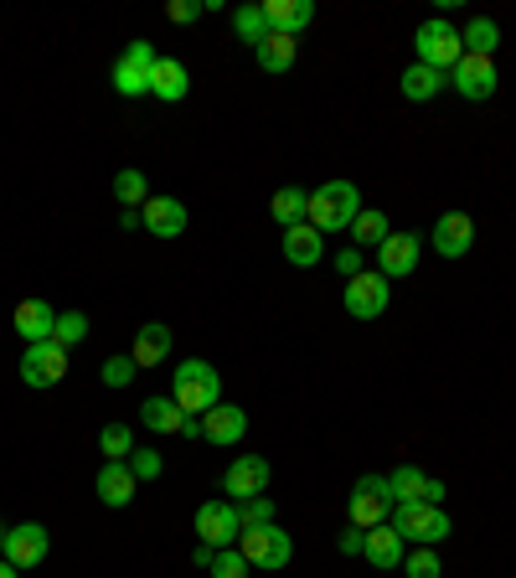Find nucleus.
<instances>
[{"instance_id": "obj_1", "label": "nucleus", "mask_w": 516, "mask_h": 578, "mask_svg": "<svg viewBox=\"0 0 516 578\" xmlns=\"http://www.w3.org/2000/svg\"><path fill=\"white\" fill-rule=\"evenodd\" d=\"M361 212V191L357 181H326V187L310 191V212L305 222L315 227V233H341V227H351Z\"/></svg>"}, {"instance_id": "obj_2", "label": "nucleus", "mask_w": 516, "mask_h": 578, "mask_svg": "<svg viewBox=\"0 0 516 578\" xmlns=\"http://www.w3.org/2000/svg\"><path fill=\"white\" fill-rule=\"evenodd\" d=\"M176 409L181 413H197L202 419L206 409H217L223 403V377H217V367L212 362H202V357H191V362H181L176 367Z\"/></svg>"}, {"instance_id": "obj_3", "label": "nucleus", "mask_w": 516, "mask_h": 578, "mask_svg": "<svg viewBox=\"0 0 516 578\" xmlns=\"http://www.w3.org/2000/svg\"><path fill=\"white\" fill-rule=\"evenodd\" d=\"M393 532L403 537V543H418V547H434L439 537H449V516L434 501H403V507H393Z\"/></svg>"}, {"instance_id": "obj_4", "label": "nucleus", "mask_w": 516, "mask_h": 578, "mask_svg": "<svg viewBox=\"0 0 516 578\" xmlns=\"http://www.w3.org/2000/svg\"><path fill=\"white\" fill-rule=\"evenodd\" d=\"M413 47H418V63L434 73H449L455 63L464 57V42H460V26H449L445 16H429L413 36Z\"/></svg>"}, {"instance_id": "obj_5", "label": "nucleus", "mask_w": 516, "mask_h": 578, "mask_svg": "<svg viewBox=\"0 0 516 578\" xmlns=\"http://www.w3.org/2000/svg\"><path fill=\"white\" fill-rule=\"evenodd\" d=\"M393 486H388V476H361L357 491H351V501H346V516H351V527H382L388 516H393Z\"/></svg>"}, {"instance_id": "obj_6", "label": "nucleus", "mask_w": 516, "mask_h": 578, "mask_svg": "<svg viewBox=\"0 0 516 578\" xmlns=\"http://www.w3.org/2000/svg\"><path fill=\"white\" fill-rule=\"evenodd\" d=\"M238 553L248 558V568H290L294 543H290V532L269 522V527H248V532H243Z\"/></svg>"}, {"instance_id": "obj_7", "label": "nucleus", "mask_w": 516, "mask_h": 578, "mask_svg": "<svg viewBox=\"0 0 516 578\" xmlns=\"http://www.w3.org/2000/svg\"><path fill=\"white\" fill-rule=\"evenodd\" d=\"M341 300H346V315H357V321H378L382 310H388V300H393V289H388V279H382L378 269H361L357 279H346Z\"/></svg>"}, {"instance_id": "obj_8", "label": "nucleus", "mask_w": 516, "mask_h": 578, "mask_svg": "<svg viewBox=\"0 0 516 578\" xmlns=\"http://www.w3.org/2000/svg\"><path fill=\"white\" fill-rule=\"evenodd\" d=\"M155 63H160V52H155L150 42H130V52L114 63V93H124V99H145V93H150Z\"/></svg>"}, {"instance_id": "obj_9", "label": "nucleus", "mask_w": 516, "mask_h": 578, "mask_svg": "<svg viewBox=\"0 0 516 578\" xmlns=\"http://www.w3.org/2000/svg\"><path fill=\"white\" fill-rule=\"evenodd\" d=\"M63 377H68V352H63L57 341L26 346V357H21V382H26V388H57Z\"/></svg>"}, {"instance_id": "obj_10", "label": "nucleus", "mask_w": 516, "mask_h": 578, "mask_svg": "<svg viewBox=\"0 0 516 578\" xmlns=\"http://www.w3.org/2000/svg\"><path fill=\"white\" fill-rule=\"evenodd\" d=\"M197 537H202L212 553H223V547H238V537H243L238 507H227V501H202V507H197Z\"/></svg>"}, {"instance_id": "obj_11", "label": "nucleus", "mask_w": 516, "mask_h": 578, "mask_svg": "<svg viewBox=\"0 0 516 578\" xmlns=\"http://www.w3.org/2000/svg\"><path fill=\"white\" fill-rule=\"evenodd\" d=\"M496 84H501V78H496V57H470V52H464L460 63L449 68V88H455L460 99H470V103L491 99Z\"/></svg>"}, {"instance_id": "obj_12", "label": "nucleus", "mask_w": 516, "mask_h": 578, "mask_svg": "<svg viewBox=\"0 0 516 578\" xmlns=\"http://www.w3.org/2000/svg\"><path fill=\"white\" fill-rule=\"evenodd\" d=\"M47 547H52V537L42 522H21V527H5V553L0 558L21 574V568H36V563L47 558Z\"/></svg>"}, {"instance_id": "obj_13", "label": "nucleus", "mask_w": 516, "mask_h": 578, "mask_svg": "<svg viewBox=\"0 0 516 578\" xmlns=\"http://www.w3.org/2000/svg\"><path fill=\"white\" fill-rule=\"evenodd\" d=\"M269 476H274V470H269V459L263 455H238L223 470V491L233 496V501H254V496H263Z\"/></svg>"}, {"instance_id": "obj_14", "label": "nucleus", "mask_w": 516, "mask_h": 578, "mask_svg": "<svg viewBox=\"0 0 516 578\" xmlns=\"http://www.w3.org/2000/svg\"><path fill=\"white\" fill-rule=\"evenodd\" d=\"M470 248H475V222L464 212H445L434 222V254L439 258H464Z\"/></svg>"}, {"instance_id": "obj_15", "label": "nucleus", "mask_w": 516, "mask_h": 578, "mask_svg": "<svg viewBox=\"0 0 516 578\" xmlns=\"http://www.w3.org/2000/svg\"><path fill=\"white\" fill-rule=\"evenodd\" d=\"M388 486H393L397 507H403V501H434V507H439V496H445V480L424 476L418 465H397L393 476H388Z\"/></svg>"}, {"instance_id": "obj_16", "label": "nucleus", "mask_w": 516, "mask_h": 578, "mask_svg": "<svg viewBox=\"0 0 516 578\" xmlns=\"http://www.w3.org/2000/svg\"><path fill=\"white\" fill-rule=\"evenodd\" d=\"M418 269V238L413 233H388V243L378 248V274L382 279H408Z\"/></svg>"}, {"instance_id": "obj_17", "label": "nucleus", "mask_w": 516, "mask_h": 578, "mask_svg": "<svg viewBox=\"0 0 516 578\" xmlns=\"http://www.w3.org/2000/svg\"><path fill=\"white\" fill-rule=\"evenodd\" d=\"M139 222L150 227L155 238H181L187 233V207L176 202V197H150V202L139 207Z\"/></svg>"}, {"instance_id": "obj_18", "label": "nucleus", "mask_w": 516, "mask_h": 578, "mask_svg": "<svg viewBox=\"0 0 516 578\" xmlns=\"http://www.w3.org/2000/svg\"><path fill=\"white\" fill-rule=\"evenodd\" d=\"M243 434H248V413H243L238 403H217V409L202 413V440H212V444H238Z\"/></svg>"}, {"instance_id": "obj_19", "label": "nucleus", "mask_w": 516, "mask_h": 578, "mask_svg": "<svg viewBox=\"0 0 516 578\" xmlns=\"http://www.w3.org/2000/svg\"><path fill=\"white\" fill-rule=\"evenodd\" d=\"M361 558L372 563V568H397V563L408 558V543H403V537L393 532V522H382V527H367Z\"/></svg>"}, {"instance_id": "obj_20", "label": "nucleus", "mask_w": 516, "mask_h": 578, "mask_svg": "<svg viewBox=\"0 0 516 578\" xmlns=\"http://www.w3.org/2000/svg\"><path fill=\"white\" fill-rule=\"evenodd\" d=\"M135 470L124 465V459H103V470H99V501L103 507H130L135 501Z\"/></svg>"}, {"instance_id": "obj_21", "label": "nucleus", "mask_w": 516, "mask_h": 578, "mask_svg": "<svg viewBox=\"0 0 516 578\" xmlns=\"http://www.w3.org/2000/svg\"><path fill=\"white\" fill-rule=\"evenodd\" d=\"M263 21H269V32L300 36L315 21V5L310 0H263Z\"/></svg>"}, {"instance_id": "obj_22", "label": "nucleus", "mask_w": 516, "mask_h": 578, "mask_svg": "<svg viewBox=\"0 0 516 578\" xmlns=\"http://www.w3.org/2000/svg\"><path fill=\"white\" fill-rule=\"evenodd\" d=\"M52 325H57V310L47 305V300H21L16 305V336L26 341V346H36V341H52Z\"/></svg>"}, {"instance_id": "obj_23", "label": "nucleus", "mask_w": 516, "mask_h": 578, "mask_svg": "<svg viewBox=\"0 0 516 578\" xmlns=\"http://www.w3.org/2000/svg\"><path fill=\"white\" fill-rule=\"evenodd\" d=\"M326 233H315L310 222H300V227H284V258H290L294 269H310V264H321L326 258Z\"/></svg>"}, {"instance_id": "obj_24", "label": "nucleus", "mask_w": 516, "mask_h": 578, "mask_svg": "<svg viewBox=\"0 0 516 578\" xmlns=\"http://www.w3.org/2000/svg\"><path fill=\"white\" fill-rule=\"evenodd\" d=\"M187 88H191L187 63H176V57H160V63L150 68V93H155V99L181 103V99H187Z\"/></svg>"}, {"instance_id": "obj_25", "label": "nucleus", "mask_w": 516, "mask_h": 578, "mask_svg": "<svg viewBox=\"0 0 516 578\" xmlns=\"http://www.w3.org/2000/svg\"><path fill=\"white\" fill-rule=\"evenodd\" d=\"M254 52H258V68H263V73H290V68H294V57H300V36L269 32Z\"/></svg>"}, {"instance_id": "obj_26", "label": "nucleus", "mask_w": 516, "mask_h": 578, "mask_svg": "<svg viewBox=\"0 0 516 578\" xmlns=\"http://www.w3.org/2000/svg\"><path fill=\"white\" fill-rule=\"evenodd\" d=\"M346 233H351V243H357L361 254H378L382 243H388V233H393V227H388V212H378V207H361L357 222H351Z\"/></svg>"}, {"instance_id": "obj_27", "label": "nucleus", "mask_w": 516, "mask_h": 578, "mask_svg": "<svg viewBox=\"0 0 516 578\" xmlns=\"http://www.w3.org/2000/svg\"><path fill=\"white\" fill-rule=\"evenodd\" d=\"M171 357V325L150 321L145 331H135V367H160Z\"/></svg>"}, {"instance_id": "obj_28", "label": "nucleus", "mask_w": 516, "mask_h": 578, "mask_svg": "<svg viewBox=\"0 0 516 578\" xmlns=\"http://www.w3.org/2000/svg\"><path fill=\"white\" fill-rule=\"evenodd\" d=\"M460 42H464V52H470V57H496V47H501V26H496L491 16H475V21H464Z\"/></svg>"}, {"instance_id": "obj_29", "label": "nucleus", "mask_w": 516, "mask_h": 578, "mask_svg": "<svg viewBox=\"0 0 516 578\" xmlns=\"http://www.w3.org/2000/svg\"><path fill=\"white\" fill-rule=\"evenodd\" d=\"M269 212H274L279 227H300L310 212V191L305 187H279L274 191V202H269Z\"/></svg>"}, {"instance_id": "obj_30", "label": "nucleus", "mask_w": 516, "mask_h": 578, "mask_svg": "<svg viewBox=\"0 0 516 578\" xmlns=\"http://www.w3.org/2000/svg\"><path fill=\"white\" fill-rule=\"evenodd\" d=\"M181 419H187V413L176 409V398H145V403H139V424L155 429V434H176Z\"/></svg>"}, {"instance_id": "obj_31", "label": "nucleus", "mask_w": 516, "mask_h": 578, "mask_svg": "<svg viewBox=\"0 0 516 578\" xmlns=\"http://www.w3.org/2000/svg\"><path fill=\"white\" fill-rule=\"evenodd\" d=\"M449 78L445 73H434V68H424V63H413L408 73H403V99H413V103H429L439 88H445Z\"/></svg>"}, {"instance_id": "obj_32", "label": "nucleus", "mask_w": 516, "mask_h": 578, "mask_svg": "<svg viewBox=\"0 0 516 578\" xmlns=\"http://www.w3.org/2000/svg\"><path fill=\"white\" fill-rule=\"evenodd\" d=\"M114 197H120V207H130V212H135V207L150 202V181H145L135 166H124L120 176H114Z\"/></svg>"}, {"instance_id": "obj_33", "label": "nucleus", "mask_w": 516, "mask_h": 578, "mask_svg": "<svg viewBox=\"0 0 516 578\" xmlns=\"http://www.w3.org/2000/svg\"><path fill=\"white\" fill-rule=\"evenodd\" d=\"M233 32L248 42V47H258L263 36H269V21H263V5H238L233 11Z\"/></svg>"}, {"instance_id": "obj_34", "label": "nucleus", "mask_w": 516, "mask_h": 578, "mask_svg": "<svg viewBox=\"0 0 516 578\" xmlns=\"http://www.w3.org/2000/svg\"><path fill=\"white\" fill-rule=\"evenodd\" d=\"M83 336H88V315H83V310H63V315H57V325H52V341H57L63 352H68V346H78Z\"/></svg>"}, {"instance_id": "obj_35", "label": "nucleus", "mask_w": 516, "mask_h": 578, "mask_svg": "<svg viewBox=\"0 0 516 578\" xmlns=\"http://www.w3.org/2000/svg\"><path fill=\"white\" fill-rule=\"evenodd\" d=\"M99 449H103L109 459H130V455H135V434H130L124 424H103Z\"/></svg>"}, {"instance_id": "obj_36", "label": "nucleus", "mask_w": 516, "mask_h": 578, "mask_svg": "<svg viewBox=\"0 0 516 578\" xmlns=\"http://www.w3.org/2000/svg\"><path fill=\"white\" fill-rule=\"evenodd\" d=\"M274 522V501L269 496H254V501H238V527H269Z\"/></svg>"}, {"instance_id": "obj_37", "label": "nucleus", "mask_w": 516, "mask_h": 578, "mask_svg": "<svg viewBox=\"0 0 516 578\" xmlns=\"http://www.w3.org/2000/svg\"><path fill=\"white\" fill-rule=\"evenodd\" d=\"M212 578H248L254 568H248V558H243L238 547H223V553H212V568H206Z\"/></svg>"}, {"instance_id": "obj_38", "label": "nucleus", "mask_w": 516, "mask_h": 578, "mask_svg": "<svg viewBox=\"0 0 516 578\" xmlns=\"http://www.w3.org/2000/svg\"><path fill=\"white\" fill-rule=\"evenodd\" d=\"M403 568H408V578H439V553L434 547H413L403 558Z\"/></svg>"}, {"instance_id": "obj_39", "label": "nucleus", "mask_w": 516, "mask_h": 578, "mask_svg": "<svg viewBox=\"0 0 516 578\" xmlns=\"http://www.w3.org/2000/svg\"><path fill=\"white\" fill-rule=\"evenodd\" d=\"M206 16V0H171L166 5V21L171 26H191V21H202Z\"/></svg>"}, {"instance_id": "obj_40", "label": "nucleus", "mask_w": 516, "mask_h": 578, "mask_svg": "<svg viewBox=\"0 0 516 578\" xmlns=\"http://www.w3.org/2000/svg\"><path fill=\"white\" fill-rule=\"evenodd\" d=\"M103 382L109 388H130L135 382V357H109L103 362Z\"/></svg>"}, {"instance_id": "obj_41", "label": "nucleus", "mask_w": 516, "mask_h": 578, "mask_svg": "<svg viewBox=\"0 0 516 578\" xmlns=\"http://www.w3.org/2000/svg\"><path fill=\"white\" fill-rule=\"evenodd\" d=\"M130 470H135V480H155L160 476V455H155V449H135V455H130Z\"/></svg>"}, {"instance_id": "obj_42", "label": "nucleus", "mask_w": 516, "mask_h": 578, "mask_svg": "<svg viewBox=\"0 0 516 578\" xmlns=\"http://www.w3.org/2000/svg\"><path fill=\"white\" fill-rule=\"evenodd\" d=\"M361 269H367V254H361V248H341V254H336V274H341V279H357Z\"/></svg>"}, {"instance_id": "obj_43", "label": "nucleus", "mask_w": 516, "mask_h": 578, "mask_svg": "<svg viewBox=\"0 0 516 578\" xmlns=\"http://www.w3.org/2000/svg\"><path fill=\"white\" fill-rule=\"evenodd\" d=\"M336 543H341L346 558H361V543H367V532H361V527H346L341 537H336Z\"/></svg>"}, {"instance_id": "obj_44", "label": "nucleus", "mask_w": 516, "mask_h": 578, "mask_svg": "<svg viewBox=\"0 0 516 578\" xmlns=\"http://www.w3.org/2000/svg\"><path fill=\"white\" fill-rule=\"evenodd\" d=\"M176 434H181V440H202V419H197V413H187V419H181V429H176Z\"/></svg>"}, {"instance_id": "obj_45", "label": "nucleus", "mask_w": 516, "mask_h": 578, "mask_svg": "<svg viewBox=\"0 0 516 578\" xmlns=\"http://www.w3.org/2000/svg\"><path fill=\"white\" fill-rule=\"evenodd\" d=\"M191 563H197V568H212V547H197V553H191Z\"/></svg>"}, {"instance_id": "obj_46", "label": "nucleus", "mask_w": 516, "mask_h": 578, "mask_svg": "<svg viewBox=\"0 0 516 578\" xmlns=\"http://www.w3.org/2000/svg\"><path fill=\"white\" fill-rule=\"evenodd\" d=\"M0 578H16V568H11V563L0 558Z\"/></svg>"}, {"instance_id": "obj_47", "label": "nucleus", "mask_w": 516, "mask_h": 578, "mask_svg": "<svg viewBox=\"0 0 516 578\" xmlns=\"http://www.w3.org/2000/svg\"><path fill=\"white\" fill-rule=\"evenodd\" d=\"M0 553H5V527H0Z\"/></svg>"}]
</instances>
